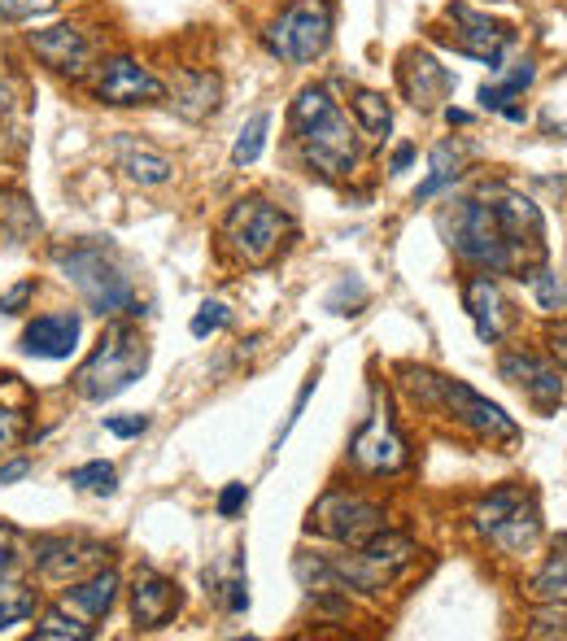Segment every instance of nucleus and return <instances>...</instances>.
Here are the masks:
<instances>
[{"label": "nucleus", "instance_id": "obj_1", "mask_svg": "<svg viewBox=\"0 0 567 641\" xmlns=\"http://www.w3.org/2000/svg\"><path fill=\"white\" fill-rule=\"evenodd\" d=\"M293 127L301 140V157L323 179H345L358 166V140L349 118L336 110L328 88H301L293 101Z\"/></svg>", "mask_w": 567, "mask_h": 641}, {"label": "nucleus", "instance_id": "obj_2", "mask_svg": "<svg viewBox=\"0 0 567 641\" xmlns=\"http://www.w3.org/2000/svg\"><path fill=\"white\" fill-rule=\"evenodd\" d=\"M437 227L463 262L480 266V271H520V262H515V253L502 236L498 214H493V201L480 197L450 201V210H441Z\"/></svg>", "mask_w": 567, "mask_h": 641}, {"label": "nucleus", "instance_id": "obj_3", "mask_svg": "<svg viewBox=\"0 0 567 641\" xmlns=\"http://www.w3.org/2000/svg\"><path fill=\"white\" fill-rule=\"evenodd\" d=\"M144 371H149V345H144V336L136 328H127V323H114L101 336V345L92 349V358L75 371V389L88 402H110V397L131 389Z\"/></svg>", "mask_w": 567, "mask_h": 641}, {"label": "nucleus", "instance_id": "obj_4", "mask_svg": "<svg viewBox=\"0 0 567 641\" xmlns=\"http://www.w3.org/2000/svg\"><path fill=\"white\" fill-rule=\"evenodd\" d=\"M57 266H62L66 280L79 288L83 306H88L92 314H101V319H110V314H123V310L136 306L131 280L118 271V262L105 249H96V245L62 249L57 253Z\"/></svg>", "mask_w": 567, "mask_h": 641}, {"label": "nucleus", "instance_id": "obj_5", "mask_svg": "<svg viewBox=\"0 0 567 641\" xmlns=\"http://www.w3.org/2000/svg\"><path fill=\"white\" fill-rule=\"evenodd\" d=\"M288 236H293V219L258 197L236 201L223 223V240L245 266H271L275 253L288 245Z\"/></svg>", "mask_w": 567, "mask_h": 641}, {"label": "nucleus", "instance_id": "obj_6", "mask_svg": "<svg viewBox=\"0 0 567 641\" xmlns=\"http://www.w3.org/2000/svg\"><path fill=\"white\" fill-rule=\"evenodd\" d=\"M332 44V5L328 0H293L280 22L267 31V48L280 62L310 66Z\"/></svg>", "mask_w": 567, "mask_h": 641}, {"label": "nucleus", "instance_id": "obj_7", "mask_svg": "<svg viewBox=\"0 0 567 641\" xmlns=\"http://www.w3.org/2000/svg\"><path fill=\"white\" fill-rule=\"evenodd\" d=\"M310 532L328 541H341V546H363L376 532H384V506L358 498V493H345V489H332L310 506Z\"/></svg>", "mask_w": 567, "mask_h": 641}, {"label": "nucleus", "instance_id": "obj_8", "mask_svg": "<svg viewBox=\"0 0 567 641\" xmlns=\"http://www.w3.org/2000/svg\"><path fill=\"white\" fill-rule=\"evenodd\" d=\"M92 96L101 105H118V110H127V105H149V101H162L166 96V83L153 75L144 62L136 57H105L101 66H96L92 75Z\"/></svg>", "mask_w": 567, "mask_h": 641}, {"label": "nucleus", "instance_id": "obj_9", "mask_svg": "<svg viewBox=\"0 0 567 641\" xmlns=\"http://www.w3.org/2000/svg\"><path fill=\"white\" fill-rule=\"evenodd\" d=\"M349 454H354V463L371 471V476H384V471H397V467H406V437L397 432V423H393V410L389 402L376 393V406H371V415L367 423L354 432V445H349Z\"/></svg>", "mask_w": 567, "mask_h": 641}, {"label": "nucleus", "instance_id": "obj_10", "mask_svg": "<svg viewBox=\"0 0 567 641\" xmlns=\"http://www.w3.org/2000/svg\"><path fill=\"white\" fill-rule=\"evenodd\" d=\"M454 22L450 35H437V40H445L450 48H458V53L476 57V62H485L489 70H502V48L515 40V31L506 27V22H493L489 14H476L472 5H450V14H445Z\"/></svg>", "mask_w": 567, "mask_h": 641}, {"label": "nucleus", "instance_id": "obj_11", "mask_svg": "<svg viewBox=\"0 0 567 641\" xmlns=\"http://www.w3.org/2000/svg\"><path fill=\"white\" fill-rule=\"evenodd\" d=\"M432 402H441L445 410H454V419L467 423V428L480 432V437H506V441H511L515 432H520L511 419L502 415V406H493L489 397H480L472 384H463V380L432 376Z\"/></svg>", "mask_w": 567, "mask_h": 641}, {"label": "nucleus", "instance_id": "obj_12", "mask_svg": "<svg viewBox=\"0 0 567 641\" xmlns=\"http://www.w3.org/2000/svg\"><path fill=\"white\" fill-rule=\"evenodd\" d=\"M397 88H402V96L419 114H432V110H441V101L450 96L454 75L432 53H424V48H406V53L397 57Z\"/></svg>", "mask_w": 567, "mask_h": 641}, {"label": "nucleus", "instance_id": "obj_13", "mask_svg": "<svg viewBox=\"0 0 567 641\" xmlns=\"http://www.w3.org/2000/svg\"><path fill=\"white\" fill-rule=\"evenodd\" d=\"M27 48L48 70H57V75H70V79H83L92 66V44L88 35H83L79 27H70V22H62V27H44V31H31L27 35Z\"/></svg>", "mask_w": 567, "mask_h": 641}, {"label": "nucleus", "instance_id": "obj_14", "mask_svg": "<svg viewBox=\"0 0 567 641\" xmlns=\"http://www.w3.org/2000/svg\"><path fill=\"white\" fill-rule=\"evenodd\" d=\"M502 380L515 384V389H524V397L533 402L537 410H554L563 402V380L559 371L550 367V362H541L537 354H506L498 362Z\"/></svg>", "mask_w": 567, "mask_h": 641}, {"label": "nucleus", "instance_id": "obj_15", "mask_svg": "<svg viewBox=\"0 0 567 641\" xmlns=\"http://www.w3.org/2000/svg\"><path fill=\"white\" fill-rule=\"evenodd\" d=\"M179 602H184L179 598V585L158 576L153 567H144L131 580V620H136V628H162L179 611Z\"/></svg>", "mask_w": 567, "mask_h": 641}, {"label": "nucleus", "instance_id": "obj_16", "mask_svg": "<svg viewBox=\"0 0 567 641\" xmlns=\"http://www.w3.org/2000/svg\"><path fill=\"white\" fill-rule=\"evenodd\" d=\"M110 153H114L118 171H123L131 184H140V188L171 184V175H175V162H171V157L158 153V149H149V144L136 140V136H114Z\"/></svg>", "mask_w": 567, "mask_h": 641}, {"label": "nucleus", "instance_id": "obj_17", "mask_svg": "<svg viewBox=\"0 0 567 641\" xmlns=\"http://www.w3.org/2000/svg\"><path fill=\"white\" fill-rule=\"evenodd\" d=\"M223 105V79L214 70H184L171 88V110L188 123H205Z\"/></svg>", "mask_w": 567, "mask_h": 641}, {"label": "nucleus", "instance_id": "obj_18", "mask_svg": "<svg viewBox=\"0 0 567 641\" xmlns=\"http://www.w3.org/2000/svg\"><path fill=\"white\" fill-rule=\"evenodd\" d=\"M79 345V314H44L35 319L27 332H22V349L31 358H48V362H62L75 354Z\"/></svg>", "mask_w": 567, "mask_h": 641}, {"label": "nucleus", "instance_id": "obj_19", "mask_svg": "<svg viewBox=\"0 0 567 641\" xmlns=\"http://www.w3.org/2000/svg\"><path fill=\"white\" fill-rule=\"evenodd\" d=\"M101 554L105 550L96 546V541H83V537H40L35 541V563H40V572L57 576V580L75 576L79 567L96 563Z\"/></svg>", "mask_w": 567, "mask_h": 641}, {"label": "nucleus", "instance_id": "obj_20", "mask_svg": "<svg viewBox=\"0 0 567 641\" xmlns=\"http://www.w3.org/2000/svg\"><path fill=\"white\" fill-rule=\"evenodd\" d=\"M463 306L467 314H472V323H476V336L485 345H493L502 336V310H506V301L498 293V284L489 280V275H472V280L463 284Z\"/></svg>", "mask_w": 567, "mask_h": 641}, {"label": "nucleus", "instance_id": "obj_21", "mask_svg": "<svg viewBox=\"0 0 567 641\" xmlns=\"http://www.w3.org/2000/svg\"><path fill=\"white\" fill-rule=\"evenodd\" d=\"M114 602H118V572H110V567H101L96 576L88 580H79V585H70L66 589V598H62V607L66 611H75L79 620H105V615L114 611Z\"/></svg>", "mask_w": 567, "mask_h": 641}, {"label": "nucleus", "instance_id": "obj_22", "mask_svg": "<svg viewBox=\"0 0 567 641\" xmlns=\"http://www.w3.org/2000/svg\"><path fill=\"white\" fill-rule=\"evenodd\" d=\"M493 541H498V546L506 550V554H520V550H528L533 546V541L541 537V515H537V502L533 498H524L520 506H515L511 515L502 519L498 528L489 532Z\"/></svg>", "mask_w": 567, "mask_h": 641}, {"label": "nucleus", "instance_id": "obj_23", "mask_svg": "<svg viewBox=\"0 0 567 641\" xmlns=\"http://www.w3.org/2000/svg\"><path fill=\"white\" fill-rule=\"evenodd\" d=\"M528 594H533L537 602H546V607H567V537L554 541V554L533 576Z\"/></svg>", "mask_w": 567, "mask_h": 641}, {"label": "nucleus", "instance_id": "obj_24", "mask_svg": "<svg viewBox=\"0 0 567 641\" xmlns=\"http://www.w3.org/2000/svg\"><path fill=\"white\" fill-rule=\"evenodd\" d=\"M463 162H467L463 144H454V140L437 144V149H432V175L415 188V201H428V197H437V192H441L445 184H454V179L463 175Z\"/></svg>", "mask_w": 567, "mask_h": 641}, {"label": "nucleus", "instance_id": "obj_25", "mask_svg": "<svg viewBox=\"0 0 567 641\" xmlns=\"http://www.w3.org/2000/svg\"><path fill=\"white\" fill-rule=\"evenodd\" d=\"M354 118H358V127H363L371 140H384V136H389V127H393L389 101H384L380 92H371V88H358L354 92Z\"/></svg>", "mask_w": 567, "mask_h": 641}, {"label": "nucleus", "instance_id": "obj_26", "mask_svg": "<svg viewBox=\"0 0 567 641\" xmlns=\"http://www.w3.org/2000/svg\"><path fill=\"white\" fill-rule=\"evenodd\" d=\"M533 79H537V66L520 62L502 83H485V88H480V105H485V110H502V105H511L524 88H533Z\"/></svg>", "mask_w": 567, "mask_h": 641}, {"label": "nucleus", "instance_id": "obj_27", "mask_svg": "<svg viewBox=\"0 0 567 641\" xmlns=\"http://www.w3.org/2000/svg\"><path fill=\"white\" fill-rule=\"evenodd\" d=\"M267 131H271V114L267 110H258L249 118L245 127H240V136H236V149H232V166H253L262 157V149H267Z\"/></svg>", "mask_w": 567, "mask_h": 641}, {"label": "nucleus", "instance_id": "obj_28", "mask_svg": "<svg viewBox=\"0 0 567 641\" xmlns=\"http://www.w3.org/2000/svg\"><path fill=\"white\" fill-rule=\"evenodd\" d=\"M358 550L371 554V559L384 563V567H393V572H402V567L410 563V554H415V541H410V537H397V532L384 528V532H376L371 541H363Z\"/></svg>", "mask_w": 567, "mask_h": 641}, {"label": "nucleus", "instance_id": "obj_29", "mask_svg": "<svg viewBox=\"0 0 567 641\" xmlns=\"http://www.w3.org/2000/svg\"><path fill=\"white\" fill-rule=\"evenodd\" d=\"M524 498H528V493H524L520 485H506V489H498V493H489V498L476 506V528H480V532H493Z\"/></svg>", "mask_w": 567, "mask_h": 641}, {"label": "nucleus", "instance_id": "obj_30", "mask_svg": "<svg viewBox=\"0 0 567 641\" xmlns=\"http://www.w3.org/2000/svg\"><path fill=\"white\" fill-rule=\"evenodd\" d=\"M35 615V594L31 589L14 585L9 576H0V633H5L9 624H22Z\"/></svg>", "mask_w": 567, "mask_h": 641}, {"label": "nucleus", "instance_id": "obj_31", "mask_svg": "<svg viewBox=\"0 0 567 641\" xmlns=\"http://www.w3.org/2000/svg\"><path fill=\"white\" fill-rule=\"evenodd\" d=\"M528 288H533L541 310H567V280H559L546 266H533V271H528Z\"/></svg>", "mask_w": 567, "mask_h": 641}, {"label": "nucleus", "instance_id": "obj_32", "mask_svg": "<svg viewBox=\"0 0 567 641\" xmlns=\"http://www.w3.org/2000/svg\"><path fill=\"white\" fill-rule=\"evenodd\" d=\"M70 485L75 489H88V493H101V498H110V493L118 489V471L110 467V463H83V467H75L70 471Z\"/></svg>", "mask_w": 567, "mask_h": 641}, {"label": "nucleus", "instance_id": "obj_33", "mask_svg": "<svg viewBox=\"0 0 567 641\" xmlns=\"http://www.w3.org/2000/svg\"><path fill=\"white\" fill-rule=\"evenodd\" d=\"M35 637L40 641H88L92 624L88 620H66V615H48V620L35 624Z\"/></svg>", "mask_w": 567, "mask_h": 641}, {"label": "nucleus", "instance_id": "obj_34", "mask_svg": "<svg viewBox=\"0 0 567 641\" xmlns=\"http://www.w3.org/2000/svg\"><path fill=\"white\" fill-rule=\"evenodd\" d=\"M223 323H227V306H223V301H205V306H201L197 314H192L188 328H192V336H197V341H205V336L219 332Z\"/></svg>", "mask_w": 567, "mask_h": 641}, {"label": "nucleus", "instance_id": "obj_35", "mask_svg": "<svg viewBox=\"0 0 567 641\" xmlns=\"http://www.w3.org/2000/svg\"><path fill=\"white\" fill-rule=\"evenodd\" d=\"M22 437H27V415H22V410H5V406H0V454L14 450Z\"/></svg>", "mask_w": 567, "mask_h": 641}, {"label": "nucleus", "instance_id": "obj_36", "mask_svg": "<svg viewBox=\"0 0 567 641\" xmlns=\"http://www.w3.org/2000/svg\"><path fill=\"white\" fill-rule=\"evenodd\" d=\"M57 5H62V0H0V18L22 22V18L48 14V9H57Z\"/></svg>", "mask_w": 567, "mask_h": 641}, {"label": "nucleus", "instance_id": "obj_37", "mask_svg": "<svg viewBox=\"0 0 567 641\" xmlns=\"http://www.w3.org/2000/svg\"><path fill=\"white\" fill-rule=\"evenodd\" d=\"M245 502H249V485H240V480H236V485H227V489L219 493V515L232 519V515L245 511Z\"/></svg>", "mask_w": 567, "mask_h": 641}, {"label": "nucleus", "instance_id": "obj_38", "mask_svg": "<svg viewBox=\"0 0 567 641\" xmlns=\"http://www.w3.org/2000/svg\"><path fill=\"white\" fill-rule=\"evenodd\" d=\"M35 297V280H22L18 288H9V293H0V314H22V306Z\"/></svg>", "mask_w": 567, "mask_h": 641}, {"label": "nucleus", "instance_id": "obj_39", "mask_svg": "<svg viewBox=\"0 0 567 641\" xmlns=\"http://www.w3.org/2000/svg\"><path fill=\"white\" fill-rule=\"evenodd\" d=\"M349 297H354V301H358V306H363V301H367V288H363V284H358V280H341V284H336V293L328 297V310H332V314H341V310H345V301H349Z\"/></svg>", "mask_w": 567, "mask_h": 641}, {"label": "nucleus", "instance_id": "obj_40", "mask_svg": "<svg viewBox=\"0 0 567 641\" xmlns=\"http://www.w3.org/2000/svg\"><path fill=\"white\" fill-rule=\"evenodd\" d=\"M105 432H114V437H140V432H149V415H123V419H105Z\"/></svg>", "mask_w": 567, "mask_h": 641}, {"label": "nucleus", "instance_id": "obj_41", "mask_svg": "<svg viewBox=\"0 0 567 641\" xmlns=\"http://www.w3.org/2000/svg\"><path fill=\"white\" fill-rule=\"evenodd\" d=\"M18 567V546H14V532L0 528V576H14Z\"/></svg>", "mask_w": 567, "mask_h": 641}, {"label": "nucleus", "instance_id": "obj_42", "mask_svg": "<svg viewBox=\"0 0 567 641\" xmlns=\"http://www.w3.org/2000/svg\"><path fill=\"white\" fill-rule=\"evenodd\" d=\"M550 354L559 358V367H567V323H554L550 328Z\"/></svg>", "mask_w": 567, "mask_h": 641}, {"label": "nucleus", "instance_id": "obj_43", "mask_svg": "<svg viewBox=\"0 0 567 641\" xmlns=\"http://www.w3.org/2000/svg\"><path fill=\"white\" fill-rule=\"evenodd\" d=\"M227 589H232V594H227V611H249V589H245V580H232V585H227Z\"/></svg>", "mask_w": 567, "mask_h": 641}, {"label": "nucleus", "instance_id": "obj_44", "mask_svg": "<svg viewBox=\"0 0 567 641\" xmlns=\"http://www.w3.org/2000/svg\"><path fill=\"white\" fill-rule=\"evenodd\" d=\"M410 162H415V144H397L393 157H389V171H393V175H402Z\"/></svg>", "mask_w": 567, "mask_h": 641}, {"label": "nucleus", "instance_id": "obj_45", "mask_svg": "<svg viewBox=\"0 0 567 641\" xmlns=\"http://www.w3.org/2000/svg\"><path fill=\"white\" fill-rule=\"evenodd\" d=\"M14 105H18V88L9 79H0V123L14 114Z\"/></svg>", "mask_w": 567, "mask_h": 641}, {"label": "nucleus", "instance_id": "obj_46", "mask_svg": "<svg viewBox=\"0 0 567 641\" xmlns=\"http://www.w3.org/2000/svg\"><path fill=\"white\" fill-rule=\"evenodd\" d=\"M27 471H31L27 458H18V463H5V467H0V485H14V480H22Z\"/></svg>", "mask_w": 567, "mask_h": 641}, {"label": "nucleus", "instance_id": "obj_47", "mask_svg": "<svg viewBox=\"0 0 567 641\" xmlns=\"http://www.w3.org/2000/svg\"><path fill=\"white\" fill-rule=\"evenodd\" d=\"M533 637H567V620H559V624H533Z\"/></svg>", "mask_w": 567, "mask_h": 641}, {"label": "nucleus", "instance_id": "obj_48", "mask_svg": "<svg viewBox=\"0 0 567 641\" xmlns=\"http://www.w3.org/2000/svg\"><path fill=\"white\" fill-rule=\"evenodd\" d=\"M445 118H450V127H467V123H472V114H467V110H454V105L445 110Z\"/></svg>", "mask_w": 567, "mask_h": 641}]
</instances>
